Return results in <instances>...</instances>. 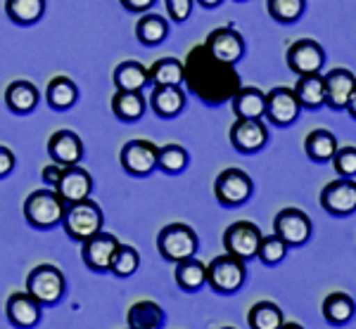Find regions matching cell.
<instances>
[{"instance_id":"52a82bcc","label":"cell","mask_w":356,"mask_h":329,"mask_svg":"<svg viewBox=\"0 0 356 329\" xmlns=\"http://www.w3.org/2000/svg\"><path fill=\"white\" fill-rule=\"evenodd\" d=\"M261 242V230L250 221H238L228 225V230L223 233V249L231 256L240 258V261H252L257 258V249Z\"/></svg>"},{"instance_id":"f35d334b","label":"cell","mask_w":356,"mask_h":329,"mask_svg":"<svg viewBox=\"0 0 356 329\" xmlns=\"http://www.w3.org/2000/svg\"><path fill=\"white\" fill-rule=\"evenodd\" d=\"M288 249H290V246L285 244V242L280 239L275 233L268 235V237H264V235H261L259 249H257V258H259L264 265H278V263L285 261Z\"/></svg>"},{"instance_id":"7bdbcfd3","label":"cell","mask_w":356,"mask_h":329,"mask_svg":"<svg viewBox=\"0 0 356 329\" xmlns=\"http://www.w3.org/2000/svg\"><path fill=\"white\" fill-rule=\"evenodd\" d=\"M129 12H145L154 5V0H119Z\"/></svg>"},{"instance_id":"ba28073f","label":"cell","mask_w":356,"mask_h":329,"mask_svg":"<svg viewBox=\"0 0 356 329\" xmlns=\"http://www.w3.org/2000/svg\"><path fill=\"white\" fill-rule=\"evenodd\" d=\"M214 197L221 206H243L252 197V178L243 169H226L214 180Z\"/></svg>"},{"instance_id":"cb8c5ba5","label":"cell","mask_w":356,"mask_h":329,"mask_svg":"<svg viewBox=\"0 0 356 329\" xmlns=\"http://www.w3.org/2000/svg\"><path fill=\"white\" fill-rule=\"evenodd\" d=\"M164 322H166L164 310L154 301H138L131 305L129 315H126L129 329H162Z\"/></svg>"},{"instance_id":"30bf717a","label":"cell","mask_w":356,"mask_h":329,"mask_svg":"<svg viewBox=\"0 0 356 329\" xmlns=\"http://www.w3.org/2000/svg\"><path fill=\"white\" fill-rule=\"evenodd\" d=\"M119 161L129 176L147 178L157 169V145L150 140H131L122 147Z\"/></svg>"},{"instance_id":"d6a6232c","label":"cell","mask_w":356,"mask_h":329,"mask_svg":"<svg viewBox=\"0 0 356 329\" xmlns=\"http://www.w3.org/2000/svg\"><path fill=\"white\" fill-rule=\"evenodd\" d=\"M356 303L349 294L335 292L330 296H325L323 301V317L330 322V325H347L349 320L354 317Z\"/></svg>"},{"instance_id":"ee69618b","label":"cell","mask_w":356,"mask_h":329,"mask_svg":"<svg viewBox=\"0 0 356 329\" xmlns=\"http://www.w3.org/2000/svg\"><path fill=\"white\" fill-rule=\"evenodd\" d=\"M60 173H62V166L60 164H53V166H45V169L41 171V178L45 183H48V187H55V183H57V178H60Z\"/></svg>"},{"instance_id":"484cf974","label":"cell","mask_w":356,"mask_h":329,"mask_svg":"<svg viewBox=\"0 0 356 329\" xmlns=\"http://www.w3.org/2000/svg\"><path fill=\"white\" fill-rule=\"evenodd\" d=\"M5 15L17 26H33L43 19L45 0H5Z\"/></svg>"},{"instance_id":"e575fe53","label":"cell","mask_w":356,"mask_h":329,"mask_svg":"<svg viewBox=\"0 0 356 329\" xmlns=\"http://www.w3.org/2000/svg\"><path fill=\"white\" fill-rule=\"evenodd\" d=\"M150 83L154 85H181L183 83V65L176 57H164L154 62L152 69H147Z\"/></svg>"},{"instance_id":"836d02e7","label":"cell","mask_w":356,"mask_h":329,"mask_svg":"<svg viewBox=\"0 0 356 329\" xmlns=\"http://www.w3.org/2000/svg\"><path fill=\"white\" fill-rule=\"evenodd\" d=\"M169 36V22L162 15H145L136 24V38L143 45H157Z\"/></svg>"},{"instance_id":"9c48e42d","label":"cell","mask_w":356,"mask_h":329,"mask_svg":"<svg viewBox=\"0 0 356 329\" xmlns=\"http://www.w3.org/2000/svg\"><path fill=\"white\" fill-rule=\"evenodd\" d=\"M204 48H207V53L211 57H216L219 62L235 65V62H240L245 55V38L240 31H235L233 24H226L221 28H214V31L207 36Z\"/></svg>"},{"instance_id":"9a60e30c","label":"cell","mask_w":356,"mask_h":329,"mask_svg":"<svg viewBox=\"0 0 356 329\" xmlns=\"http://www.w3.org/2000/svg\"><path fill=\"white\" fill-rule=\"evenodd\" d=\"M231 145L240 154H257L266 147L268 130L261 124V119H238L231 126Z\"/></svg>"},{"instance_id":"6da1fadb","label":"cell","mask_w":356,"mask_h":329,"mask_svg":"<svg viewBox=\"0 0 356 329\" xmlns=\"http://www.w3.org/2000/svg\"><path fill=\"white\" fill-rule=\"evenodd\" d=\"M183 83H188V88L204 105L216 107L231 100L233 92L240 88V76L235 74L233 65L211 57L204 45H195L183 65Z\"/></svg>"},{"instance_id":"5b68a950","label":"cell","mask_w":356,"mask_h":329,"mask_svg":"<svg viewBox=\"0 0 356 329\" xmlns=\"http://www.w3.org/2000/svg\"><path fill=\"white\" fill-rule=\"evenodd\" d=\"M65 201L57 197L55 189H36L24 201V218L36 230H50L62 221Z\"/></svg>"},{"instance_id":"5bb4252c","label":"cell","mask_w":356,"mask_h":329,"mask_svg":"<svg viewBox=\"0 0 356 329\" xmlns=\"http://www.w3.org/2000/svg\"><path fill=\"white\" fill-rule=\"evenodd\" d=\"M321 206L330 216H352L356 211V183L354 178H340L328 183L321 192Z\"/></svg>"},{"instance_id":"4dcf8cb0","label":"cell","mask_w":356,"mask_h":329,"mask_svg":"<svg viewBox=\"0 0 356 329\" xmlns=\"http://www.w3.org/2000/svg\"><path fill=\"white\" fill-rule=\"evenodd\" d=\"M147 83H150V76H147V69L140 62L126 60L114 69V85H117V90H143Z\"/></svg>"},{"instance_id":"74e56055","label":"cell","mask_w":356,"mask_h":329,"mask_svg":"<svg viewBox=\"0 0 356 329\" xmlns=\"http://www.w3.org/2000/svg\"><path fill=\"white\" fill-rule=\"evenodd\" d=\"M304 5L307 0H266L268 15L280 24H295L304 15Z\"/></svg>"},{"instance_id":"60d3db41","label":"cell","mask_w":356,"mask_h":329,"mask_svg":"<svg viewBox=\"0 0 356 329\" xmlns=\"http://www.w3.org/2000/svg\"><path fill=\"white\" fill-rule=\"evenodd\" d=\"M193 3L195 0H166V12H169V19L176 22V24L188 22V17L193 15Z\"/></svg>"},{"instance_id":"f1b7e54d","label":"cell","mask_w":356,"mask_h":329,"mask_svg":"<svg viewBox=\"0 0 356 329\" xmlns=\"http://www.w3.org/2000/svg\"><path fill=\"white\" fill-rule=\"evenodd\" d=\"M295 95L302 107L307 109H321L325 105L323 95V76L321 74H302L295 85Z\"/></svg>"},{"instance_id":"ac0fdd59","label":"cell","mask_w":356,"mask_h":329,"mask_svg":"<svg viewBox=\"0 0 356 329\" xmlns=\"http://www.w3.org/2000/svg\"><path fill=\"white\" fill-rule=\"evenodd\" d=\"M41 308L43 305L38 303L29 292H17L8 298L5 313H8V320L13 322L15 327L31 329L41 322Z\"/></svg>"},{"instance_id":"ffe728a7","label":"cell","mask_w":356,"mask_h":329,"mask_svg":"<svg viewBox=\"0 0 356 329\" xmlns=\"http://www.w3.org/2000/svg\"><path fill=\"white\" fill-rule=\"evenodd\" d=\"M354 92V74L349 69H332L323 76V95L330 109H344Z\"/></svg>"},{"instance_id":"ab89813d","label":"cell","mask_w":356,"mask_h":329,"mask_svg":"<svg viewBox=\"0 0 356 329\" xmlns=\"http://www.w3.org/2000/svg\"><path fill=\"white\" fill-rule=\"evenodd\" d=\"M330 161L335 164V171L340 173V178H354L356 176V149L354 147L337 149Z\"/></svg>"},{"instance_id":"f6af8a7d","label":"cell","mask_w":356,"mask_h":329,"mask_svg":"<svg viewBox=\"0 0 356 329\" xmlns=\"http://www.w3.org/2000/svg\"><path fill=\"white\" fill-rule=\"evenodd\" d=\"M202 8H207V10H211V8H219V5H223V0H197Z\"/></svg>"},{"instance_id":"4fadbf2b","label":"cell","mask_w":356,"mask_h":329,"mask_svg":"<svg viewBox=\"0 0 356 329\" xmlns=\"http://www.w3.org/2000/svg\"><path fill=\"white\" fill-rule=\"evenodd\" d=\"M53 189L65 204L81 201L86 197H90V192H93V178H90V173L81 169L79 164L62 166V173H60V178H57Z\"/></svg>"},{"instance_id":"8992f818","label":"cell","mask_w":356,"mask_h":329,"mask_svg":"<svg viewBox=\"0 0 356 329\" xmlns=\"http://www.w3.org/2000/svg\"><path fill=\"white\" fill-rule=\"evenodd\" d=\"M245 280H247L245 261L231 256V253L216 256L214 261L207 265V285H209L216 294L240 292L245 285Z\"/></svg>"},{"instance_id":"8fae6325","label":"cell","mask_w":356,"mask_h":329,"mask_svg":"<svg viewBox=\"0 0 356 329\" xmlns=\"http://www.w3.org/2000/svg\"><path fill=\"white\" fill-rule=\"evenodd\" d=\"M300 112H302V105L292 88L278 85V88H273L271 92H266L264 117H268V121H271L273 126L285 128V126L295 124V121L300 119Z\"/></svg>"},{"instance_id":"277c9868","label":"cell","mask_w":356,"mask_h":329,"mask_svg":"<svg viewBox=\"0 0 356 329\" xmlns=\"http://www.w3.org/2000/svg\"><path fill=\"white\" fill-rule=\"evenodd\" d=\"M197 246H200L197 233L186 223H169L157 235V251L162 253V258L171 263L195 256Z\"/></svg>"},{"instance_id":"7402d4cb","label":"cell","mask_w":356,"mask_h":329,"mask_svg":"<svg viewBox=\"0 0 356 329\" xmlns=\"http://www.w3.org/2000/svg\"><path fill=\"white\" fill-rule=\"evenodd\" d=\"M38 100H41L38 88L29 81H13L5 88V105L15 114H31L38 107Z\"/></svg>"},{"instance_id":"8d00e7d4","label":"cell","mask_w":356,"mask_h":329,"mask_svg":"<svg viewBox=\"0 0 356 329\" xmlns=\"http://www.w3.org/2000/svg\"><path fill=\"white\" fill-rule=\"evenodd\" d=\"M188 152L186 147L181 145H164L157 147V169H162L169 176H176V173L186 171L188 166Z\"/></svg>"},{"instance_id":"2e32d148","label":"cell","mask_w":356,"mask_h":329,"mask_svg":"<svg viewBox=\"0 0 356 329\" xmlns=\"http://www.w3.org/2000/svg\"><path fill=\"white\" fill-rule=\"evenodd\" d=\"M285 60H288V67L292 71L300 74V76L302 74H321V69L325 65V53L316 40L302 38L290 45Z\"/></svg>"},{"instance_id":"7c38bea8","label":"cell","mask_w":356,"mask_h":329,"mask_svg":"<svg viewBox=\"0 0 356 329\" xmlns=\"http://www.w3.org/2000/svg\"><path fill=\"white\" fill-rule=\"evenodd\" d=\"M273 230L288 246H304L312 239V221L302 209H283L273 221Z\"/></svg>"},{"instance_id":"7a4b0ae2","label":"cell","mask_w":356,"mask_h":329,"mask_svg":"<svg viewBox=\"0 0 356 329\" xmlns=\"http://www.w3.org/2000/svg\"><path fill=\"white\" fill-rule=\"evenodd\" d=\"M62 228H65L67 237L74 242H83L88 239L90 235L100 233L102 223H105V216H102L100 206L95 201H90L88 197L81 201H72V204H65V211H62Z\"/></svg>"},{"instance_id":"d590c367","label":"cell","mask_w":356,"mask_h":329,"mask_svg":"<svg viewBox=\"0 0 356 329\" xmlns=\"http://www.w3.org/2000/svg\"><path fill=\"white\" fill-rule=\"evenodd\" d=\"M138 265H140V256H138L136 246L119 244L112 253L110 270H107V273H112L117 277H131L138 270Z\"/></svg>"},{"instance_id":"d6986e66","label":"cell","mask_w":356,"mask_h":329,"mask_svg":"<svg viewBox=\"0 0 356 329\" xmlns=\"http://www.w3.org/2000/svg\"><path fill=\"white\" fill-rule=\"evenodd\" d=\"M48 152L55 164L74 166L83 159V142L74 130H57L48 140Z\"/></svg>"},{"instance_id":"44dd1931","label":"cell","mask_w":356,"mask_h":329,"mask_svg":"<svg viewBox=\"0 0 356 329\" xmlns=\"http://www.w3.org/2000/svg\"><path fill=\"white\" fill-rule=\"evenodd\" d=\"M186 90L181 85H154L152 95H150V105L152 112L159 119H174L183 112L186 107Z\"/></svg>"},{"instance_id":"f546056e","label":"cell","mask_w":356,"mask_h":329,"mask_svg":"<svg viewBox=\"0 0 356 329\" xmlns=\"http://www.w3.org/2000/svg\"><path fill=\"white\" fill-rule=\"evenodd\" d=\"M304 152L307 157L316 161V164H325V161L332 159V154L337 152V140L330 130H312L304 140Z\"/></svg>"},{"instance_id":"d4e9b609","label":"cell","mask_w":356,"mask_h":329,"mask_svg":"<svg viewBox=\"0 0 356 329\" xmlns=\"http://www.w3.org/2000/svg\"><path fill=\"white\" fill-rule=\"evenodd\" d=\"M45 100H48V107H53L55 112H67V109H72L79 100L76 83L67 76H55L48 83Z\"/></svg>"},{"instance_id":"83f0119b","label":"cell","mask_w":356,"mask_h":329,"mask_svg":"<svg viewBox=\"0 0 356 329\" xmlns=\"http://www.w3.org/2000/svg\"><path fill=\"white\" fill-rule=\"evenodd\" d=\"M176 282L183 292H200L207 285V265L193 256L176 261Z\"/></svg>"},{"instance_id":"4316f807","label":"cell","mask_w":356,"mask_h":329,"mask_svg":"<svg viewBox=\"0 0 356 329\" xmlns=\"http://www.w3.org/2000/svg\"><path fill=\"white\" fill-rule=\"evenodd\" d=\"M145 97L140 90H117L112 97V112L122 121H138L145 114Z\"/></svg>"},{"instance_id":"bcb514c9","label":"cell","mask_w":356,"mask_h":329,"mask_svg":"<svg viewBox=\"0 0 356 329\" xmlns=\"http://www.w3.org/2000/svg\"><path fill=\"white\" fill-rule=\"evenodd\" d=\"M235 3H247V0H235Z\"/></svg>"},{"instance_id":"603a6c76","label":"cell","mask_w":356,"mask_h":329,"mask_svg":"<svg viewBox=\"0 0 356 329\" xmlns=\"http://www.w3.org/2000/svg\"><path fill=\"white\" fill-rule=\"evenodd\" d=\"M233 112L238 114V119H261L264 107H266V92L259 88H238L231 97Z\"/></svg>"},{"instance_id":"e0dca14e","label":"cell","mask_w":356,"mask_h":329,"mask_svg":"<svg viewBox=\"0 0 356 329\" xmlns=\"http://www.w3.org/2000/svg\"><path fill=\"white\" fill-rule=\"evenodd\" d=\"M83 249H81V258L83 263L88 265L93 273H107L110 270V261H112V253L119 246V239L114 237L110 233H95L90 235L88 239L81 242Z\"/></svg>"},{"instance_id":"b9f144b4","label":"cell","mask_w":356,"mask_h":329,"mask_svg":"<svg viewBox=\"0 0 356 329\" xmlns=\"http://www.w3.org/2000/svg\"><path fill=\"white\" fill-rule=\"evenodd\" d=\"M13 171H15V154H13V149L0 145V178L10 176Z\"/></svg>"},{"instance_id":"1f68e13d","label":"cell","mask_w":356,"mask_h":329,"mask_svg":"<svg viewBox=\"0 0 356 329\" xmlns=\"http://www.w3.org/2000/svg\"><path fill=\"white\" fill-rule=\"evenodd\" d=\"M247 325L252 329H280V325H285V317L273 301H259L247 313Z\"/></svg>"},{"instance_id":"3957f363","label":"cell","mask_w":356,"mask_h":329,"mask_svg":"<svg viewBox=\"0 0 356 329\" xmlns=\"http://www.w3.org/2000/svg\"><path fill=\"white\" fill-rule=\"evenodd\" d=\"M26 292L31 294L41 305H57L65 298L67 280L57 265L41 263L29 273L26 277Z\"/></svg>"}]
</instances>
